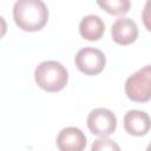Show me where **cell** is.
<instances>
[{
	"mask_svg": "<svg viewBox=\"0 0 151 151\" xmlns=\"http://www.w3.org/2000/svg\"><path fill=\"white\" fill-rule=\"evenodd\" d=\"M97 5L111 15H124L131 8L130 0H96Z\"/></svg>",
	"mask_w": 151,
	"mask_h": 151,
	"instance_id": "30bf717a",
	"label": "cell"
},
{
	"mask_svg": "<svg viewBox=\"0 0 151 151\" xmlns=\"http://www.w3.org/2000/svg\"><path fill=\"white\" fill-rule=\"evenodd\" d=\"M92 151H98V150H120L119 145L112 140V139H109L107 137H100L99 139L94 140L92 146H91Z\"/></svg>",
	"mask_w": 151,
	"mask_h": 151,
	"instance_id": "8fae6325",
	"label": "cell"
},
{
	"mask_svg": "<svg viewBox=\"0 0 151 151\" xmlns=\"http://www.w3.org/2000/svg\"><path fill=\"white\" fill-rule=\"evenodd\" d=\"M124 129L131 136H145L151 129V118L145 111L130 110L124 116Z\"/></svg>",
	"mask_w": 151,
	"mask_h": 151,
	"instance_id": "ba28073f",
	"label": "cell"
},
{
	"mask_svg": "<svg viewBox=\"0 0 151 151\" xmlns=\"http://www.w3.org/2000/svg\"><path fill=\"white\" fill-rule=\"evenodd\" d=\"M125 94L134 103L151 100V65H146L131 74L125 81Z\"/></svg>",
	"mask_w": 151,
	"mask_h": 151,
	"instance_id": "3957f363",
	"label": "cell"
},
{
	"mask_svg": "<svg viewBox=\"0 0 151 151\" xmlns=\"http://www.w3.org/2000/svg\"><path fill=\"white\" fill-rule=\"evenodd\" d=\"M142 20L145 28L151 32V0H146L144 8L142 11Z\"/></svg>",
	"mask_w": 151,
	"mask_h": 151,
	"instance_id": "7c38bea8",
	"label": "cell"
},
{
	"mask_svg": "<svg viewBox=\"0 0 151 151\" xmlns=\"http://www.w3.org/2000/svg\"><path fill=\"white\" fill-rule=\"evenodd\" d=\"M15 25L25 32H38L48 21V9L42 0H17L13 6Z\"/></svg>",
	"mask_w": 151,
	"mask_h": 151,
	"instance_id": "6da1fadb",
	"label": "cell"
},
{
	"mask_svg": "<svg viewBox=\"0 0 151 151\" xmlns=\"http://www.w3.org/2000/svg\"><path fill=\"white\" fill-rule=\"evenodd\" d=\"M34 80L41 90L54 93L65 88L68 83V72L61 63L46 60L35 67Z\"/></svg>",
	"mask_w": 151,
	"mask_h": 151,
	"instance_id": "7a4b0ae2",
	"label": "cell"
},
{
	"mask_svg": "<svg viewBox=\"0 0 151 151\" xmlns=\"http://www.w3.org/2000/svg\"><path fill=\"white\" fill-rule=\"evenodd\" d=\"M111 37L118 45H131L138 38V26L132 19L122 17L113 22L111 27Z\"/></svg>",
	"mask_w": 151,
	"mask_h": 151,
	"instance_id": "8992f818",
	"label": "cell"
},
{
	"mask_svg": "<svg viewBox=\"0 0 151 151\" xmlns=\"http://www.w3.org/2000/svg\"><path fill=\"white\" fill-rule=\"evenodd\" d=\"M105 32V24L99 15L88 14L84 17L79 24L80 35L88 41H98Z\"/></svg>",
	"mask_w": 151,
	"mask_h": 151,
	"instance_id": "9c48e42d",
	"label": "cell"
},
{
	"mask_svg": "<svg viewBox=\"0 0 151 151\" xmlns=\"http://www.w3.org/2000/svg\"><path fill=\"white\" fill-rule=\"evenodd\" d=\"M55 143L61 151H81L86 146V137L80 129L67 126L60 130Z\"/></svg>",
	"mask_w": 151,
	"mask_h": 151,
	"instance_id": "52a82bcc",
	"label": "cell"
},
{
	"mask_svg": "<svg viewBox=\"0 0 151 151\" xmlns=\"http://www.w3.org/2000/svg\"><path fill=\"white\" fill-rule=\"evenodd\" d=\"M146 150H147V151H151V143H150V144L147 145V147H146Z\"/></svg>",
	"mask_w": 151,
	"mask_h": 151,
	"instance_id": "4fadbf2b",
	"label": "cell"
},
{
	"mask_svg": "<svg viewBox=\"0 0 151 151\" xmlns=\"http://www.w3.org/2000/svg\"><path fill=\"white\" fill-rule=\"evenodd\" d=\"M86 124L94 136L109 137L117 129V117L109 109L97 107L88 113Z\"/></svg>",
	"mask_w": 151,
	"mask_h": 151,
	"instance_id": "5b68a950",
	"label": "cell"
},
{
	"mask_svg": "<svg viewBox=\"0 0 151 151\" xmlns=\"http://www.w3.org/2000/svg\"><path fill=\"white\" fill-rule=\"evenodd\" d=\"M74 64L85 76H97L105 68L106 58L104 53L96 47H84L77 52Z\"/></svg>",
	"mask_w": 151,
	"mask_h": 151,
	"instance_id": "277c9868",
	"label": "cell"
}]
</instances>
